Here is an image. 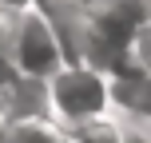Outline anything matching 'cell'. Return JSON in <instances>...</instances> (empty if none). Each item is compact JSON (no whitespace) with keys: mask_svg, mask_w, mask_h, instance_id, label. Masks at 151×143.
<instances>
[{"mask_svg":"<svg viewBox=\"0 0 151 143\" xmlns=\"http://www.w3.org/2000/svg\"><path fill=\"white\" fill-rule=\"evenodd\" d=\"M72 143H123V131H115L107 119H99V123H88V127H76L68 131Z\"/></svg>","mask_w":151,"mask_h":143,"instance_id":"4","label":"cell"},{"mask_svg":"<svg viewBox=\"0 0 151 143\" xmlns=\"http://www.w3.org/2000/svg\"><path fill=\"white\" fill-rule=\"evenodd\" d=\"M44 99H48V119L60 123L64 131H76L104 119L111 103V80L107 72H96L88 64H64L44 83Z\"/></svg>","mask_w":151,"mask_h":143,"instance_id":"2","label":"cell"},{"mask_svg":"<svg viewBox=\"0 0 151 143\" xmlns=\"http://www.w3.org/2000/svg\"><path fill=\"white\" fill-rule=\"evenodd\" d=\"M4 56H8V68L32 83H48L64 64H72L64 32L44 0L8 16V52Z\"/></svg>","mask_w":151,"mask_h":143,"instance_id":"1","label":"cell"},{"mask_svg":"<svg viewBox=\"0 0 151 143\" xmlns=\"http://www.w3.org/2000/svg\"><path fill=\"white\" fill-rule=\"evenodd\" d=\"M123 143H151V139H143V135H135V131H127V135H123Z\"/></svg>","mask_w":151,"mask_h":143,"instance_id":"5","label":"cell"},{"mask_svg":"<svg viewBox=\"0 0 151 143\" xmlns=\"http://www.w3.org/2000/svg\"><path fill=\"white\" fill-rule=\"evenodd\" d=\"M8 143H72V135L48 115H28V119L8 123Z\"/></svg>","mask_w":151,"mask_h":143,"instance_id":"3","label":"cell"}]
</instances>
